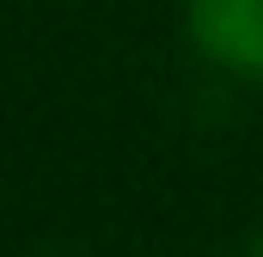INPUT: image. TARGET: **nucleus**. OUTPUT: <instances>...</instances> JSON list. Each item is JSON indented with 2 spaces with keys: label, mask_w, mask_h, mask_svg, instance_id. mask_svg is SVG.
<instances>
[{
  "label": "nucleus",
  "mask_w": 263,
  "mask_h": 257,
  "mask_svg": "<svg viewBox=\"0 0 263 257\" xmlns=\"http://www.w3.org/2000/svg\"><path fill=\"white\" fill-rule=\"evenodd\" d=\"M196 56L233 80H263V0H184Z\"/></svg>",
  "instance_id": "1"
}]
</instances>
